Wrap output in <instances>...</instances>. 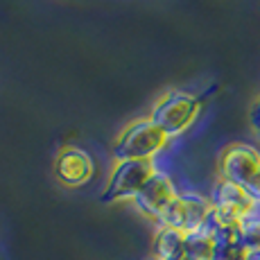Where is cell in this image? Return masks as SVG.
<instances>
[{"label":"cell","mask_w":260,"mask_h":260,"mask_svg":"<svg viewBox=\"0 0 260 260\" xmlns=\"http://www.w3.org/2000/svg\"><path fill=\"white\" fill-rule=\"evenodd\" d=\"M95 177L93 156L82 147L68 145L54 156V179L66 188H82Z\"/></svg>","instance_id":"ba28073f"},{"label":"cell","mask_w":260,"mask_h":260,"mask_svg":"<svg viewBox=\"0 0 260 260\" xmlns=\"http://www.w3.org/2000/svg\"><path fill=\"white\" fill-rule=\"evenodd\" d=\"M172 260H190V258H186V256H181V258H172Z\"/></svg>","instance_id":"4fadbf2b"},{"label":"cell","mask_w":260,"mask_h":260,"mask_svg":"<svg viewBox=\"0 0 260 260\" xmlns=\"http://www.w3.org/2000/svg\"><path fill=\"white\" fill-rule=\"evenodd\" d=\"M177 197H179V190H177V186H174V181L168 177L166 172L158 170V172L147 181V186L136 194L134 206L141 211L143 217L161 224L163 215L168 213V208L172 206V202Z\"/></svg>","instance_id":"52a82bcc"},{"label":"cell","mask_w":260,"mask_h":260,"mask_svg":"<svg viewBox=\"0 0 260 260\" xmlns=\"http://www.w3.org/2000/svg\"><path fill=\"white\" fill-rule=\"evenodd\" d=\"M158 172L154 161H116L109 181L104 186L102 202H127V199H136V194L147 186V181Z\"/></svg>","instance_id":"277c9868"},{"label":"cell","mask_w":260,"mask_h":260,"mask_svg":"<svg viewBox=\"0 0 260 260\" xmlns=\"http://www.w3.org/2000/svg\"><path fill=\"white\" fill-rule=\"evenodd\" d=\"M213 202L211 197H204L199 192H179L168 213L163 215L158 226H170L183 233H194L211 222Z\"/></svg>","instance_id":"5b68a950"},{"label":"cell","mask_w":260,"mask_h":260,"mask_svg":"<svg viewBox=\"0 0 260 260\" xmlns=\"http://www.w3.org/2000/svg\"><path fill=\"white\" fill-rule=\"evenodd\" d=\"M219 179L247 186L260 172V149L249 143H231L222 149L217 158Z\"/></svg>","instance_id":"8992f818"},{"label":"cell","mask_w":260,"mask_h":260,"mask_svg":"<svg viewBox=\"0 0 260 260\" xmlns=\"http://www.w3.org/2000/svg\"><path fill=\"white\" fill-rule=\"evenodd\" d=\"M215 249H217V238L208 224L186 236V258L190 260H213Z\"/></svg>","instance_id":"30bf717a"},{"label":"cell","mask_w":260,"mask_h":260,"mask_svg":"<svg viewBox=\"0 0 260 260\" xmlns=\"http://www.w3.org/2000/svg\"><path fill=\"white\" fill-rule=\"evenodd\" d=\"M244 188H247V192H249V194H251V197H253V202H256L258 206H260V172H258L256 177H253L251 181H249V183H247V186H244Z\"/></svg>","instance_id":"8fae6325"},{"label":"cell","mask_w":260,"mask_h":260,"mask_svg":"<svg viewBox=\"0 0 260 260\" xmlns=\"http://www.w3.org/2000/svg\"><path fill=\"white\" fill-rule=\"evenodd\" d=\"M172 138L152 118H136L120 132L113 143L116 161H154L158 152L168 147Z\"/></svg>","instance_id":"6da1fadb"},{"label":"cell","mask_w":260,"mask_h":260,"mask_svg":"<svg viewBox=\"0 0 260 260\" xmlns=\"http://www.w3.org/2000/svg\"><path fill=\"white\" fill-rule=\"evenodd\" d=\"M202 113V100L186 91H166L154 102L149 118L168 134L170 138H177L186 134L194 124V120Z\"/></svg>","instance_id":"7a4b0ae2"},{"label":"cell","mask_w":260,"mask_h":260,"mask_svg":"<svg viewBox=\"0 0 260 260\" xmlns=\"http://www.w3.org/2000/svg\"><path fill=\"white\" fill-rule=\"evenodd\" d=\"M213 215L211 226H242V222L258 211V204L247 192L244 186H238L226 179H217L211 194Z\"/></svg>","instance_id":"3957f363"},{"label":"cell","mask_w":260,"mask_h":260,"mask_svg":"<svg viewBox=\"0 0 260 260\" xmlns=\"http://www.w3.org/2000/svg\"><path fill=\"white\" fill-rule=\"evenodd\" d=\"M186 236L188 233L177 231L170 226H158L154 236V256L156 260H172L186 256Z\"/></svg>","instance_id":"9c48e42d"},{"label":"cell","mask_w":260,"mask_h":260,"mask_svg":"<svg viewBox=\"0 0 260 260\" xmlns=\"http://www.w3.org/2000/svg\"><path fill=\"white\" fill-rule=\"evenodd\" d=\"M251 124L256 127V132L260 134V100L256 102V107H253V111H251Z\"/></svg>","instance_id":"7c38bea8"}]
</instances>
